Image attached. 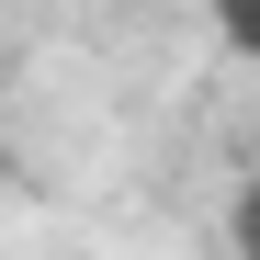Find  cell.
I'll return each instance as SVG.
<instances>
[{
	"mask_svg": "<svg viewBox=\"0 0 260 260\" xmlns=\"http://www.w3.org/2000/svg\"><path fill=\"white\" fill-rule=\"evenodd\" d=\"M204 23H215V46L238 68H260V0H204Z\"/></svg>",
	"mask_w": 260,
	"mask_h": 260,
	"instance_id": "6da1fadb",
	"label": "cell"
},
{
	"mask_svg": "<svg viewBox=\"0 0 260 260\" xmlns=\"http://www.w3.org/2000/svg\"><path fill=\"white\" fill-rule=\"evenodd\" d=\"M226 249H238V260H260V170H249L238 204H226Z\"/></svg>",
	"mask_w": 260,
	"mask_h": 260,
	"instance_id": "7a4b0ae2",
	"label": "cell"
}]
</instances>
